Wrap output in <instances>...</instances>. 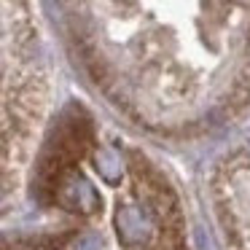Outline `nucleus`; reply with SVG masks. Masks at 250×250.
Masks as SVG:
<instances>
[{
	"label": "nucleus",
	"mask_w": 250,
	"mask_h": 250,
	"mask_svg": "<svg viewBox=\"0 0 250 250\" xmlns=\"http://www.w3.org/2000/svg\"><path fill=\"white\" fill-rule=\"evenodd\" d=\"M116 223H119V234L126 245H140L148 239V223H146V218H143L140 210L124 207V210H119Z\"/></svg>",
	"instance_id": "obj_1"
}]
</instances>
